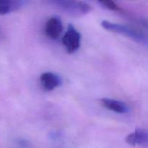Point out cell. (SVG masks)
I'll use <instances>...</instances> for the list:
<instances>
[{"label":"cell","instance_id":"1","mask_svg":"<svg viewBox=\"0 0 148 148\" xmlns=\"http://www.w3.org/2000/svg\"><path fill=\"white\" fill-rule=\"evenodd\" d=\"M141 28L137 29L130 26L103 20L101 22V26L108 31L123 34L136 41L143 44L148 45V21L141 20L139 21Z\"/></svg>","mask_w":148,"mask_h":148},{"label":"cell","instance_id":"2","mask_svg":"<svg viewBox=\"0 0 148 148\" xmlns=\"http://www.w3.org/2000/svg\"><path fill=\"white\" fill-rule=\"evenodd\" d=\"M51 3L61 10L74 17L83 16L90 12L91 10L90 5L84 1L60 0V1H53Z\"/></svg>","mask_w":148,"mask_h":148},{"label":"cell","instance_id":"3","mask_svg":"<svg viewBox=\"0 0 148 148\" xmlns=\"http://www.w3.org/2000/svg\"><path fill=\"white\" fill-rule=\"evenodd\" d=\"M81 35L72 25H69L62 38V43L67 53H72L79 49L80 46Z\"/></svg>","mask_w":148,"mask_h":148},{"label":"cell","instance_id":"4","mask_svg":"<svg viewBox=\"0 0 148 148\" xmlns=\"http://www.w3.org/2000/svg\"><path fill=\"white\" fill-rule=\"evenodd\" d=\"M63 30V25L61 19L56 16H53L47 20L45 26V33L51 39H57Z\"/></svg>","mask_w":148,"mask_h":148},{"label":"cell","instance_id":"5","mask_svg":"<svg viewBox=\"0 0 148 148\" xmlns=\"http://www.w3.org/2000/svg\"><path fill=\"white\" fill-rule=\"evenodd\" d=\"M41 86L45 91H51L60 86L62 78L53 72H44L40 77Z\"/></svg>","mask_w":148,"mask_h":148},{"label":"cell","instance_id":"6","mask_svg":"<svg viewBox=\"0 0 148 148\" xmlns=\"http://www.w3.org/2000/svg\"><path fill=\"white\" fill-rule=\"evenodd\" d=\"M125 141L127 144L133 146L147 145L148 131L143 129H137L126 137Z\"/></svg>","mask_w":148,"mask_h":148},{"label":"cell","instance_id":"7","mask_svg":"<svg viewBox=\"0 0 148 148\" xmlns=\"http://www.w3.org/2000/svg\"><path fill=\"white\" fill-rule=\"evenodd\" d=\"M101 104L108 110L120 114H125L130 111V108L126 103L111 98H103L101 100Z\"/></svg>","mask_w":148,"mask_h":148},{"label":"cell","instance_id":"8","mask_svg":"<svg viewBox=\"0 0 148 148\" xmlns=\"http://www.w3.org/2000/svg\"><path fill=\"white\" fill-rule=\"evenodd\" d=\"M22 0H0V14H9L20 10L25 4Z\"/></svg>","mask_w":148,"mask_h":148},{"label":"cell","instance_id":"9","mask_svg":"<svg viewBox=\"0 0 148 148\" xmlns=\"http://www.w3.org/2000/svg\"><path fill=\"white\" fill-rule=\"evenodd\" d=\"M100 4H101L102 7H105V8L108 9V10H112V11L115 12H119L124 13L125 12L124 10V9L121 8L120 6H119L118 4H116L114 1H111V0H102V1H98Z\"/></svg>","mask_w":148,"mask_h":148},{"label":"cell","instance_id":"10","mask_svg":"<svg viewBox=\"0 0 148 148\" xmlns=\"http://www.w3.org/2000/svg\"><path fill=\"white\" fill-rule=\"evenodd\" d=\"M16 148H29V146L27 145L26 141L20 140V141H17V143H16Z\"/></svg>","mask_w":148,"mask_h":148}]
</instances>
